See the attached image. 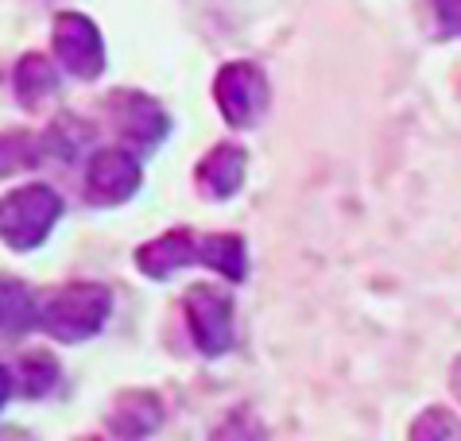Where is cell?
Instances as JSON below:
<instances>
[{
  "label": "cell",
  "instance_id": "6da1fadb",
  "mask_svg": "<svg viewBox=\"0 0 461 441\" xmlns=\"http://www.w3.org/2000/svg\"><path fill=\"white\" fill-rule=\"evenodd\" d=\"M113 298L101 283H70V287L50 291L40 302V326L59 341H86L105 326Z\"/></svg>",
  "mask_w": 461,
  "mask_h": 441
},
{
  "label": "cell",
  "instance_id": "7a4b0ae2",
  "mask_svg": "<svg viewBox=\"0 0 461 441\" xmlns=\"http://www.w3.org/2000/svg\"><path fill=\"white\" fill-rule=\"evenodd\" d=\"M62 217V202L50 186H20L0 198V237L8 248L28 252L35 244L47 240V232L55 229V220Z\"/></svg>",
  "mask_w": 461,
  "mask_h": 441
},
{
  "label": "cell",
  "instance_id": "3957f363",
  "mask_svg": "<svg viewBox=\"0 0 461 441\" xmlns=\"http://www.w3.org/2000/svg\"><path fill=\"white\" fill-rule=\"evenodd\" d=\"M109 116L124 151H156L159 140L167 136V112L159 109V101L136 94V89H117L109 97Z\"/></svg>",
  "mask_w": 461,
  "mask_h": 441
},
{
  "label": "cell",
  "instance_id": "277c9868",
  "mask_svg": "<svg viewBox=\"0 0 461 441\" xmlns=\"http://www.w3.org/2000/svg\"><path fill=\"white\" fill-rule=\"evenodd\" d=\"M213 97L221 105V116L233 128H249L260 121V112L267 109V82L264 70L256 62H229L217 74Z\"/></svg>",
  "mask_w": 461,
  "mask_h": 441
},
{
  "label": "cell",
  "instance_id": "5b68a950",
  "mask_svg": "<svg viewBox=\"0 0 461 441\" xmlns=\"http://www.w3.org/2000/svg\"><path fill=\"white\" fill-rule=\"evenodd\" d=\"M186 318L190 333L206 356H221L233 345V302L210 283H198L186 291Z\"/></svg>",
  "mask_w": 461,
  "mask_h": 441
},
{
  "label": "cell",
  "instance_id": "8992f818",
  "mask_svg": "<svg viewBox=\"0 0 461 441\" xmlns=\"http://www.w3.org/2000/svg\"><path fill=\"white\" fill-rule=\"evenodd\" d=\"M55 55L74 77L82 82H94V77L105 70V47H101L97 28L78 12H67V16L55 20Z\"/></svg>",
  "mask_w": 461,
  "mask_h": 441
},
{
  "label": "cell",
  "instance_id": "52a82bcc",
  "mask_svg": "<svg viewBox=\"0 0 461 441\" xmlns=\"http://www.w3.org/2000/svg\"><path fill=\"white\" fill-rule=\"evenodd\" d=\"M140 190V163L132 151L105 148L89 159L86 171V198L94 205H121Z\"/></svg>",
  "mask_w": 461,
  "mask_h": 441
},
{
  "label": "cell",
  "instance_id": "ba28073f",
  "mask_svg": "<svg viewBox=\"0 0 461 441\" xmlns=\"http://www.w3.org/2000/svg\"><path fill=\"white\" fill-rule=\"evenodd\" d=\"M198 248H202V237H194L190 229H171V232H163V237L148 240L144 248L136 252V264L151 279H167L171 271L194 264Z\"/></svg>",
  "mask_w": 461,
  "mask_h": 441
},
{
  "label": "cell",
  "instance_id": "9c48e42d",
  "mask_svg": "<svg viewBox=\"0 0 461 441\" xmlns=\"http://www.w3.org/2000/svg\"><path fill=\"white\" fill-rule=\"evenodd\" d=\"M245 163H249V155L240 151L237 144H217L206 159L198 163L194 183H198V190L206 194V198L225 202V198H233V194L240 190V183H245Z\"/></svg>",
  "mask_w": 461,
  "mask_h": 441
},
{
  "label": "cell",
  "instance_id": "30bf717a",
  "mask_svg": "<svg viewBox=\"0 0 461 441\" xmlns=\"http://www.w3.org/2000/svg\"><path fill=\"white\" fill-rule=\"evenodd\" d=\"M159 418H163V407H159L156 395L151 392H128V395L117 399V407H113L109 426H113L117 437L136 441V437H148L151 430H156Z\"/></svg>",
  "mask_w": 461,
  "mask_h": 441
},
{
  "label": "cell",
  "instance_id": "8fae6325",
  "mask_svg": "<svg viewBox=\"0 0 461 441\" xmlns=\"http://www.w3.org/2000/svg\"><path fill=\"white\" fill-rule=\"evenodd\" d=\"M40 326V302L20 279L0 275V337H23Z\"/></svg>",
  "mask_w": 461,
  "mask_h": 441
},
{
  "label": "cell",
  "instance_id": "7c38bea8",
  "mask_svg": "<svg viewBox=\"0 0 461 441\" xmlns=\"http://www.w3.org/2000/svg\"><path fill=\"white\" fill-rule=\"evenodd\" d=\"M198 264H210L213 271H221L225 279L240 283L249 271V256H245V240L225 232V237H202V248H198Z\"/></svg>",
  "mask_w": 461,
  "mask_h": 441
},
{
  "label": "cell",
  "instance_id": "4fadbf2b",
  "mask_svg": "<svg viewBox=\"0 0 461 441\" xmlns=\"http://www.w3.org/2000/svg\"><path fill=\"white\" fill-rule=\"evenodd\" d=\"M55 89H59V74H55V67H50L43 55H23L20 58V67H16V94H20L23 105H28V109L43 105Z\"/></svg>",
  "mask_w": 461,
  "mask_h": 441
},
{
  "label": "cell",
  "instance_id": "5bb4252c",
  "mask_svg": "<svg viewBox=\"0 0 461 441\" xmlns=\"http://www.w3.org/2000/svg\"><path fill=\"white\" fill-rule=\"evenodd\" d=\"M40 148L43 144L35 136H28V132H0V178L35 166V159H40Z\"/></svg>",
  "mask_w": 461,
  "mask_h": 441
},
{
  "label": "cell",
  "instance_id": "9a60e30c",
  "mask_svg": "<svg viewBox=\"0 0 461 441\" xmlns=\"http://www.w3.org/2000/svg\"><path fill=\"white\" fill-rule=\"evenodd\" d=\"M89 144V128L82 121H74V116H62L47 128L43 136V148H50L59 155V159H78V151Z\"/></svg>",
  "mask_w": 461,
  "mask_h": 441
},
{
  "label": "cell",
  "instance_id": "2e32d148",
  "mask_svg": "<svg viewBox=\"0 0 461 441\" xmlns=\"http://www.w3.org/2000/svg\"><path fill=\"white\" fill-rule=\"evenodd\" d=\"M411 441H461V422L450 410L434 407L411 426Z\"/></svg>",
  "mask_w": 461,
  "mask_h": 441
},
{
  "label": "cell",
  "instance_id": "e0dca14e",
  "mask_svg": "<svg viewBox=\"0 0 461 441\" xmlns=\"http://www.w3.org/2000/svg\"><path fill=\"white\" fill-rule=\"evenodd\" d=\"M20 372H23V395H32V399L47 395L50 387H55V380H59V368H55V360H50L47 353L23 356Z\"/></svg>",
  "mask_w": 461,
  "mask_h": 441
},
{
  "label": "cell",
  "instance_id": "ac0fdd59",
  "mask_svg": "<svg viewBox=\"0 0 461 441\" xmlns=\"http://www.w3.org/2000/svg\"><path fill=\"white\" fill-rule=\"evenodd\" d=\"M213 441H264V430H260V422H256L249 410H233L213 430Z\"/></svg>",
  "mask_w": 461,
  "mask_h": 441
},
{
  "label": "cell",
  "instance_id": "d6986e66",
  "mask_svg": "<svg viewBox=\"0 0 461 441\" xmlns=\"http://www.w3.org/2000/svg\"><path fill=\"white\" fill-rule=\"evenodd\" d=\"M438 35H461V0H434Z\"/></svg>",
  "mask_w": 461,
  "mask_h": 441
},
{
  "label": "cell",
  "instance_id": "ffe728a7",
  "mask_svg": "<svg viewBox=\"0 0 461 441\" xmlns=\"http://www.w3.org/2000/svg\"><path fill=\"white\" fill-rule=\"evenodd\" d=\"M5 399H8V372L0 368V407H5Z\"/></svg>",
  "mask_w": 461,
  "mask_h": 441
},
{
  "label": "cell",
  "instance_id": "44dd1931",
  "mask_svg": "<svg viewBox=\"0 0 461 441\" xmlns=\"http://www.w3.org/2000/svg\"><path fill=\"white\" fill-rule=\"evenodd\" d=\"M454 392H457V399H461V360L454 364Z\"/></svg>",
  "mask_w": 461,
  "mask_h": 441
}]
</instances>
